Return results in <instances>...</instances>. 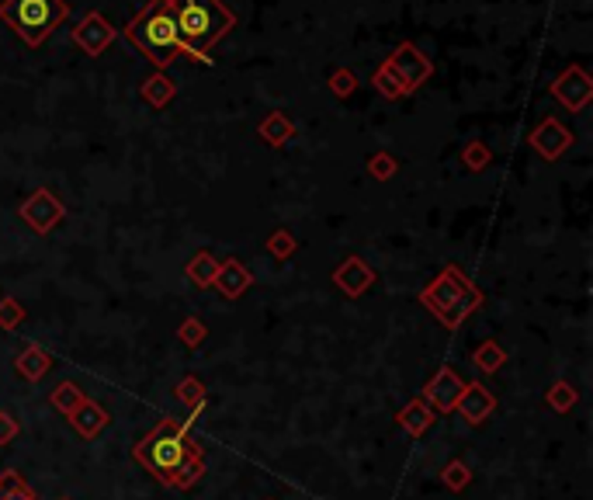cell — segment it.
<instances>
[{"label": "cell", "instance_id": "1", "mask_svg": "<svg viewBox=\"0 0 593 500\" xmlns=\"http://www.w3.org/2000/svg\"><path fill=\"white\" fill-rule=\"evenodd\" d=\"M171 14H174L181 49L191 60H208L205 56L208 46H216L233 24V14L219 0H171Z\"/></svg>", "mask_w": 593, "mask_h": 500}, {"label": "cell", "instance_id": "2", "mask_svg": "<svg viewBox=\"0 0 593 500\" xmlns=\"http://www.w3.org/2000/svg\"><path fill=\"white\" fill-rule=\"evenodd\" d=\"M191 449H195V441L188 438V431H181V424H174V421L167 417V421H160L146 438H139V445L132 449V455H135V462H139L146 473H153V477L163 483V479L171 477L177 466L188 458Z\"/></svg>", "mask_w": 593, "mask_h": 500}, {"label": "cell", "instance_id": "3", "mask_svg": "<svg viewBox=\"0 0 593 500\" xmlns=\"http://www.w3.org/2000/svg\"><path fill=\"white\" fill-rule=\"evenodd\" d=\"M129 39L135 46L143 49L153 63L167 67L174 60V52L181 49V39H177V24L174 14H171V0H153L129 28Z\"/></svg>", "mask_w": 593, "mask_h": 500}, {"label": "cell", "instance_id": "4", "mask_svg": "<svg viewBox=\"0 0 593 500\" xmlns=\"http://www.w3.org/2000/svg\"><path fill=\"white\" fill-rule=\"evenodd\" d=\"M420 299H423V306H427L448 330H455L461 319L483 302V296L468 285V278H465L459 268H448L434 285L423 289V296Z\"/></svg>", "mask_w": 593, "mask_h": 500}, {"label": "cell", "instance_id": "5", "mask_svg": "<svg viewBox=\"0 0 593 500\" xmlns=\"http://www.w3.org/2000/svg\"><path fill=\"white\" fill-rule=\"evenodd\" d=\"M63 0H7L4 22H11L28 42H42L45 35L63 22Z\"/></svg>", "mask_w": 593, "mask_h": 500}, {"label": "cell", "instance_id": "6", "mask_svg": "<svg viewBox=\"0 0 593 500\" xmlns=\"http://www.w3.org/2000/svg\"><path fill=\"white\" fill-rule=\"evenodd\" d=\"M461 389H465V379H461L451 365H440L438 372H434V379L423 386L420 400L434 410V413H451V410L459 407Z\"/></svg>", "mask_w": 593, "mask_h": 500}, {"label": "cell", "instance_id": "7", "mask_svg": "<svg viewBox=\"0 0 593 500\" xmlns=\"http://www.w3.org/2000/svg\"><path fill=\"white\" fill-rule=\"evenodd\" d=\"M465 417V424H472V428H479L486 424L489 417H493V410H496V396L483 386V383H465L459 396V407H455Z\"/></svg>", "mask_w": 593, "mask_h": 500}, {"label": "cell", "instance_id": "8", "mask_svg": "<svg viewBox=\"0 0 593 500\" xmlns=\"http://www.w3.org/2000/svg\"><path fill=\"white\" fill-rule=\"evenodd\" d=\"M22 216L32 229L49 233V229L63 219V205L52 199V191H35V195L22 205Z\"/></svg>", "mask_w": 593, "mask_h": 500}, {"label": "cell", "instance_id": "9", "mask_svg": "<svg viewBox=\"0 0 593 500\" xmlns=\"http://www.w3.org/2000/svg\"><path fill=\"white\" fill-rule=\"evenodd\" d=\"M69 424H73V431L80 434V438L94 441V438H97V434H101L111 424V413L101 407L97 400H84L80 407L69 413Z\"/></svg>", "mask_w": 593, "mask_h": 500}, {"label": "cell", "instance_id": "10", "mask_svg": "<svg viewBox=\"0 0 593 500\" xmlns=\"http://www.w3.org/2000/svg\"><path fill=\"white\" fill-rule=\"evenodd\" d=\"M201 477H205V452H201V445L195 441V449L188 452V458L177 466L171 477L163 479V486H171V490H191Z\"/></svg>", "mask_w": 593, "mask_h": 500}, {"label": "cell", "instance_id": "11", "mask_svg": "<svg viewBox=\"0 0 593 500\" xmlns=\"http://www.w3.org/2000/svg\"><path fill=\"white\" fill-rule=\"evenodd\" d=\"M434 421H438V413L427 407L423 400H410L406 407L395 413V424H399L406 434H413V438H420V434L431 431V428H434Z\"/></svg>", "mask_w": 593, "mask_h": 500}, {"label": "cell", "instance_id": "12", "mask_svg": "<svg viewBox=\"0 0 593 500\" xmlns=\"http://www.w3.org/2000/svg\"><path fill=\"white\" fill-rule=\"evenodd\" d=\"M14 368H18V375H22V379H28V383H39L45 372L52 368V355L45 351L42 344H28L22 355L14 358Z\"/></svg>", "mask_w": 593, "mask_h": 500}, {"label": "cell", "instance_id": "13", "mask_svg": "<svg viewBox=\"0 0 593 500\" xmlns=\"http://www.w3.org/2000/svg\"><path fill=\"white\" fill-rule=\"evenodd\" d=\"M333 282H337V289H344L347 296H361L368 285L375 282V274L357 261V257H351L347 264H340L337 268V274H333Z\"/></svg>", "mask_w": 593, "mask_h": 500}, {"label": "cell", "instance_id": "14", "mask_svg": "<svg viewBox=\"0 0 593 500\" xmlns=\"http://www.w3.org/2000/svg\"><path fill=\"white\" fill-rule=\"evenodd\" d=\"M212 285H219V292L226 299H236V296H243V292L250 289V272L243 268L240 261H222L219 274H216V282H212Z\"/></svg>", "mask_w": 593, "mask_h": 500}, {"label": "cell", "instance_id": "15", "mask_svg": "<svg viewBox=\"0 0 593 500\" xmlns=\"http://www.w3.org/2000/svg\"><path fill=\"white\" fill-rule=\"evenodd\" d=\"M534 146H538V150H542V157H549V160H555L559 157V153H562V150H566V146H570V133H566V129H562V125H555V122H545V125H542V129H538V133H534Z\"/></svg>", "mask_w": 593, "mask_h": 500}, {"label": "cell", "instance_id": "16", "mask_svg": "<svg viewBox=\"0 0 593 500\" xmlns=\"http://www.w3.org/2000/svg\"><path fill=\"white\" fill-rule=\"evenodd\" d=\"M504 362H506V351L496 341H486V344H479V347L472 351V365H476L479 372H486V375L500 372V368H504Z\"/></svg>", "mask_w": 593, "mask_h": 500}, {"label": "cell", "instance_id": "17", "mask_svg": "<svg viewBox=\"0 0 593 500\" xmlns=\"http://www.w3.org/2000/svg\"><path fill=\"white\" fill-rule=\"evenodd\" d=\"M216 274H219V261H216L208 250H201L195 261L188 264V278L195 282L198 289H208V285L216 282Z\"/></svg>", "mask_w": 593, "mask_h": 500}, {"label": "cell", "instance_id": "18", "mask_svg": "<svg viewBox=\"0 0 593 500\" xmlns=\"http://www.w3.org/2000/svg\"><path fill=\"white\" fill-rule=\"evenodd\" d=\"M84 400H88V396H84V389L77 386V383H69V379H66V383H60V386L52 389V407L60 410L63 417H69V413H73V410L80 407Z\"/></svg>", "mask_w": 593, "mask_h": 500}, {"label": "cell", "instance_id": "19", "mask_svg": "<svg viewBox=\"0 0 593 500\" xmlns=\"http://www.w3.org/2000/svg\"><path fill=\"white\" fill-rule=\"evenodd\" d=\"M174 396L184 403V407H198V403H208V389L201 386L198 375H184L174 386Z\"/></svg>", "mask_w": 593, "mask_h": 500}, {"label": "cell", "instance_id": "20", "mask_svg": "<svg viewBox=\"0 0 593 500\" xmlns=\"http://www.w3.org/2000/svg\"><path fill=\"white\" fill-rule=\"evenodd\" d=\"M576 400H579V393H576L566 379H559V383L545 393V403H549L555 413H570V410L576 407Z\"/></svg>", "mask_w": 593, "mask_h": 500}, {"label": "cell", "instance_id": "21", "mask_svg": "<svg viewBox=\"0 0 593 500\" xmlns=\"http://www.w3.org/2000/svg\"><path fill=\"white\" fill-rule=\"evenodd\" d=\"M14 497H35V490L24 483L18 469H4L0 473V500H14Z\"/></svg>", "mask_w": 593, "mask_h": 500}, {"label": "cell", "instance_id": "22", "mask_svg": "<svg viewBox=\"0 0 593 500\" xmlns=\"http://www.w3.org/2000/svg\"><path fill=\"white\" fill-rule=\"evenodd\" d=\"M24 323V306L18 299H0V330H14Z\"/></svg>", "mask_w": 593, "mask_h": 500}, {"label": "cell", "instance_id": "23", "mask_svg": "<svg viewBox=\"0 0 593 500\" xmlns=\"http://www.w3.org/2000/svg\"><path fill=\"white\" fill-rule=\"evenodd\" d=\"M440 479H444V486H448V490H465V486L472 483V473H468V466H465V462H448V466H444V473H440Z\"/></svg>", "mask_w": 593, "mask_h": 500}, {"label": "cell", "instance_id": "24", "mask_svg": "<svg viewBox=\"0 0 593 500\" xmlns=\"http://www.w3.org/2000/svg\"><path fill=\"white\" fill-rule=\"evenodd\" d=\"M261 136L267 139V143H274V146H282V143L292 136V125H288L282 115H274V118H267L261 125Z\"/></svg>", "mask_w": 593, "mask_h": 500}, {"label": "cell", "instance_id": "25", "mask_svg": "<svg viewBox=\"0 0 593 500\" xmlns=\"http://www.w3.org/2000/svg\"><path fill=\"white\" fill-rule=\"evenodd\" d=\"M177 338H181V344H188V347H198V344L208 338V330H205V323L201 319H184L181 327H177Z\"/></svg>", "mask_w": 593, "mask_h": 500}, {"label": "cell", "instance_id": "26", "mask_svg": "<svg viewBox=\"0 0 593 500\" xmlns=\"http://www.w3.org/2000/svg\"><path fill=\"white\" fill-rule=\"evenodd\" d=\"M18 434H22V424H18V421H14L7 410H0V449H7V445L18 438Z\"/></svg>", "mask_w": 593, "mask_h": 500}, {"label": "cell", "instance_id": "27", "mask_svg": "<svg viewBox=\"0 0 593 500\" xmlns=\"http://www.w3.org/2000/svg\"><path fill=\"white\" fill-rule=\"evenodd\" d=\"M150 88H146V97L153 101V105H163L167 97H171V84L163 80V77H153V80H146Z\"/></svg>", "mask_w": 593, "mask_h": 500}, {"label": "cell", "instance_id": "28", "mask_svg": "<svg viewBox=\"0 0 593 500\" xmlns=\"http://www.w3.org/2000/svg\"><path fill=\"white\" fill-rule=\"evenodd\" d=\"M271 250H274V257H288V254L295 250V240H292L288 233H274V236H271Z\"/></svg>", "mask_w": 593, "mask_h": 500}, {"label": "cell", "instance_id": "29", "mask_svg": "<svg viewBox=\"0 0 593 500\" xmlns=\"http://www.w3.org/2000/svg\"><path fill=\"white\" fill-rule=\"evenodd\" d=\"M372 174L375 178H393V171H395V163H393V157H372Z\"/></svg>", "mask_w": 593, "mask_h": 500}, {"label": "cell", "instance_id": "30", "mask_svg": "<svg viewBox=\"0 0 593 500\" xmlns=\"http://www.w3.org/2000/svg\"><path fill=\"white\" fill-rule=\"evenodd\" d=\"M465 160L472 163V171H479V167H483L486 160H489V153H486L483 146H468V153H465Z\"/></svg>", "mask_w": 593, "mask_h": 500}, {"label": "cell", "instance_id": "31", "mask_svg": "<svg viewBox=\"0 0 593 500\" xmlns=\"http://www.w3.org/2000/svg\"><path fill=\"white\" fill-rule=\"evenodd\" d=\"M351 88H354V77H351V73H347V77L340 73V77H337V91L344 94V91H351Z\"/></svg>", "mask_w": 593, "mask_h": 500}, {"label": "cell", "instance_id": "32", "mask_svg": "<svg viewBox=\"0 0 593 500\" xmlns=\"http://www.w3.org/2000/svg\"><path fill=\"white\" fill-rule=\"evenodd\" d=\"M14 500H35V497H14Z\"/></svg>", "mask_w": 593, "mask_h": 500}, {"label": "cell", "instance_id": "33", "mask_svg": "<svg viewBox=\"0 0 593 500\" xmlns=\"http://www.w3.org/2000/svg\"><path fill=\"white\" fill-rule=\"evenodd\" d=\"M60 500H69V497H60Z\"/></svg>", "mask_w": 593, "mask_h": 500}]
</instances>
